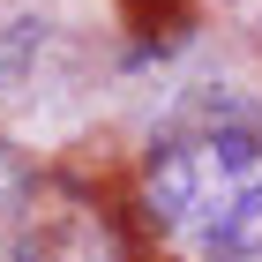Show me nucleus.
<instances>
[{
    "label": "nucleus",
    "mask_w": 262,
    "mask_h": 262,
    "mask_svg": "<svg viewBox=\"0 0 262 262\" xmlns=\"http://www.w3.org/2000/svg\"><path fill=\"white\" fill-rule=\"evenodd\" d=\"M142 210L180 262H262V120L210 105L150 142Z\"/></svg>",
    "instance_id": "obj_1"
},
{
    "label": "nucleus",
    "mask_w": 262,
    "mask_h": 262,
    "mask_svg": "<svg viewBox=\"0 0 262 262\" xmlns=\"http://www.w3.org/2000/svg\"><path fill=\"white\" fill-rule=\"evenodd\" d=\"M8 262H127V240L90 187L30 180L8 210Z\"/></svg>",
    "instance_id": "obj_2"
},
{
    "label": "nucleus",
    "mask_w": 262,
    "mask_h": 262,
    "mask_svg": "<svg viewBox=\"0 0 262 262\" xmlns=\"http://www.w3.org/2000/svg\"><path fill=\"white\" fill-rule=\"evenodd\" d=\"M53 53H60V30L53 23H8L0 30V90H23Z\"/></svg>",
    "instance_id": "obj_3"
}]
</instances>
